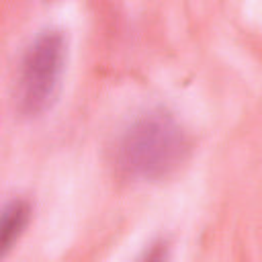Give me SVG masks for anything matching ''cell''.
Returning a JSON list of instances; mask_svg holds the SVG:
<instances>
[{
	"label": "cell",
	"instance_id": "3",
	"mask_svg": "<svg viewBox=\"0 0 262 262\" xmlns=\"http://www.w3.org/2000/svg\"><path fill=\"white\" fill-rule=\"evenodd\" d=\"M29 219H31L29 201L16 196L4 205L2 215H0V250H2V256H6L10 252V248L18 242Z\"/></svg>",
	"mask_w": 262,
	"mask_h": 262
},
{
	"label": "cell",
	"instance_id": "2",
	"mask_svg": "<svg viewBox=\"0 0 262 262\" xmlns=\"http://www.w3.org/2000/svg\"><path fill=\"white\" fill-rule=\"evenodd\" d=\"M68 41L61 29L45 27L27 45L16 80V108L23 117H39L57 98Z\"/></svg>",
	"mask_w": 262,
	"mask_h": 262
},
{
	"label": "cell",
	"instance_id": "1",
	"mask_svg": "<svg viewBox=\"0 0 262 262\" xmlns=\"http://www.w3.org/2000/svg\"><path fill=\"white\" fill-rule=\"evenodd\" d=\"M188 137L176 117L164 108L139 115L117 143V164L137 180L170 176L188 154Z\"/></svg>",
	"mask_w": 262,
	"mask_h": 262
},
{
	"label": "cell",
	"instance_id": "4",
	"mask_svg": "<svg viewBox=\"0 0 262 262\" xmlns=\"http://www.w3.org/2000/svg\"><path fill=\"white\" fill-rule=\"evenodd\" d=\"M135 262H170V242L166 237L154 239L149 246H145Z\"/></svg>",
	"mask_w": 262,
	"mask_h": 262
}]
</instances>
